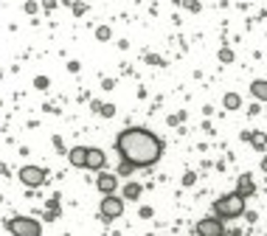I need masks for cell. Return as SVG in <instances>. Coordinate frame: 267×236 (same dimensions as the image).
Listing matches in <instances>:
<instances>
[{"label":"cell","instance_id":"cell-4","mask_svg":"<svg viewBox=\"0 0 267 236\" xmlns=\"http://www.w3.org/2000/svg\"><path fill=\"white\" fill-rule=\"evenodd\" d=\"M9 230L14 236H37L43 230V225L37 222V219H28V217H14L9 219Z\"/></svg>","mask_w":267,"mask_h":236},{"label":"cell","instance_id":"cell-2","mask_svg":"<svg viewBox=\"0 0 267 236\" xmlns=\"http://www.w3.org/2000/svg\"><path fill=\"white\" fill-rule=\"evenodd\" d=\"M214 214H217L219 219H237L245 214V194L239 191H231L225 194V197H219L217 203H214Z\"/></svg>","mask_w":267,"mask_h":236},{"label":"cell","instance_id":"cell-18","mask_svg":"<svg viewBox=\"0 0 267 236\" xmlns=\"http://www.w3.org/2000/svg\"><path fill=\"white\" fill-rule=\"evenodd\" d=\"M261 169H264V175H267V155L261 157Z\"/></svg>","mask_w":267,"mask_h":236},{"label":"cell","instance_id":"cell-3","mask_svg":"<svg viewBox=\"0 0 267 236\" xmlns=\"http://www.w3.org/2000/svg\"><path fill=\"white\" fill-rule=\"evenodd\" d=\"M98 214H102L104 222L110 219H118L124 214V197H116V194H104L102 197V206H98Z\"/></svg>","mask_w":267,"mask_h":236},{"label":"cell","instance_id":"cell-1","mask_svg":"<svg viewBox=\"0 0 267 236\" xmlns=\"http://www.w3.org/2000/svg\"><path fill=\"white\" fill-rule=\"evenodd\" d=\"M116 149L124 163H129L132 169H146V166H155L160 160L163 141L144 127H127L118 132Z\"/></svg>","mask_w":267,"mask_h":236},{"label":"cell","instance_id":"cell-16","mask_svg":"<svg viewBox=\"0 0 267 236\" xmlns=\"http://www.w3.org/2000/svg\"><path fill=\"white\" fill-rule=\"evenodd\" d=\"M96 37H98V40H110V28H107V25H102V28L96 31Z\"/></svg>","mask_w":267,"mask_h":236},{"label":"cell","instance_id":"cell-6","mask_svg":"<svg viewBox=\"0 0 267 236\" xmlns=\"http://www.w3.org/2000/svg\"><path fill=\"white\" fill-rule=\"evenodd\" d=\"M222 230H225V225H222V219L214 214V217H208V219H203L200 225H197V233H203V236H222Z\"/></svg>","mask_w":267,"mask_h":236},{"label":"cell","instance_id":"cell-14","mask_svg":"<svg viewBox=\"0 0 267 236\" xmlns=\"http://www.w3.org/2000/svg\"><path fill=\"white\" fill-rule=\"evenodd\" d=\"M250 141H253V146H256V149H264V135H261V132L250 135Z\"/></svg>","mask_w":267,"mask_h":236},{"label":"cell","instance_id":"cell-9","mask_svg":"<svg viewBox=\"0 0 267 236\" xmlns=\"http://www.w3.org/2000/svg\"><path fill=\"white\" fill-rule=\"evenodd\" d=\"M68 160H71V166H76V169H85L87 166V146H73V149L68 152Z\"/></svg>","mask_w":267,"mask_h":236},{"label":"cell","instance_id":"cell-8","mask_svg":"<svg viewBox=\"0 0 267 236\" xmlns=\"http://www.w3.org/2000/svg\"><path fill=\"white\" fill-rule=\"evenodd\" d=\"M104 163H107L104 152H102V149H96V146H90V149H87V166H85V169L102 172V169H104Z\"/></svg>","mask_w":267,"mask_h":236},{"label":"cell","instance_id":"cell-15","mask_svg":"<svg viewBox=\"0 0 267 236\" xmlns=\"http://www.w3.org/2000/svg\"><path fill=\"white\" fill-rule=\"evenodd\" d=\"M219 59H222V62H233V54H231V48H222V51H219Z\"/></svg>","mask_w":267,"mask_h":236},{"label":"cell","instance_id":"cell-12","mask_svg":"<svg viewBox=\"0 0 267 236\" xmlns=\"http://www.w3.org/2000/svg\"><path fill=\"white\" fill-rule=\"evenodd\" d=\"M237 191L245 194V197H250V194L256 191V188H253V180H250V175H242V177H239V188H237Z\"/></svg>","mask_w":267,"mask_h":236},{"label":"cell","instance_id":"cell-7","mask_svg":"<svg viewBox=\"0 0 267 236\" xmlns=\"http://www.w3.org/2000/svg\"><path fill=\"white\" fill-rule=\"evenodd\" d=\"M96 188L102 194H116V188H118V177L116 175H110V172H98V177H96Z\"/></svg>","mask_w":267,"mask_h":236},{"label":"cell","instance_id":"cell-13","mask_svg":"<svg viewBox=\"0 0 267 236\" xmlns=\"http://www.w3.org/2000/svg\"><path fill=\"white\" fill-rule=\"evenodd\" d=\"M141 191H144V188H141L138 183H127V186H124V200H138Z\"/></svg>","mask_w":267,"mask_h":236},{"label":"cell","instance_id":"cell-10","mask_svg":"<svg viewBox=\"0 0 267 236\" xmlns=\"http://www.w3.org/2000/svg\"><path fill=\"white\" fill-rule=\"evenodd\" d=\"M250 93H253L259 102H267V79H256V82H250Z\"/></svg>","mask_w":267,"mask_h":236},{"label":"cell","instance_id":"cell-17","mask_svg":"<svg viewBox=\"0 0 267 236\" xmlns=\"http://www.w3.org/2000/svg\"><path fill=\"white\" fill-rule=\"evenodd\" d=\"M194 180H197V175H194V172H188V175L183 177V183H186V186H191V183H194Z\"/></svg>","mask_w":267,"mask_h":236},{"label":"cell","instance_id":"cell-11","mask_svg":"<svg viewBox=\"0 0 267 236\" xmlns=\"http://www.w3.org/2000/svg\"><path fill=\"white\" fill-rule=\"evenodd\" d=\"M222 107H225V110H239V107H242V98H239V93H225V96H222Z\"/></svg>","mask_w":267,"mask_h":236},{"label":"cell","instance_id":"cell-5","mask_svg":"<svg viewBox=\"0 0 267 236\" xmlns=\"http://www.w3.org/2000/svg\"><path fill=\"white\" fill-rule=\"evenodd\" d=\"M20 183L28 188H37L45 183V169H40V166H23L20 169Z\"/></svg>","mask_w":267,"mask_h":236}]
</instances>
